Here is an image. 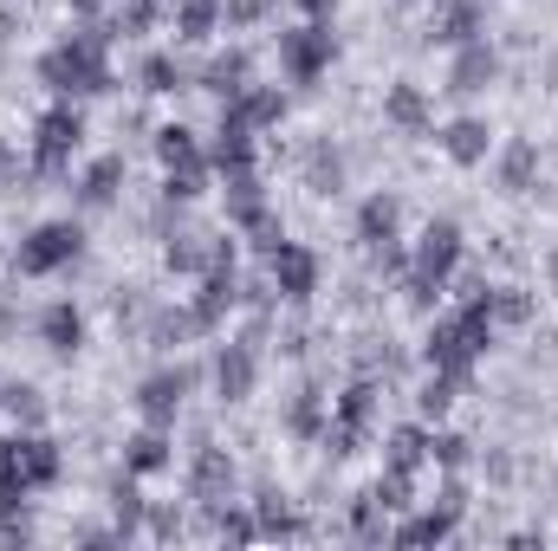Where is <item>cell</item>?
Masks as SVG:
<instances>
[{"label":"cell","instance_id":"obj_46","mask_svg":"<svg viewBox=\"0 0 558 551\" xmlns=\"http://www.w3.org/2000/svg\"><path fill=\"white\" fill-rule=\"evenodd\" d=\"M247 234H254V247H260V254H267V260H274L279 247H286V228H279L274 215H267V221H260V228H247Z\"/></svg>","mask_w":558,"mask_h":551},{"label":"cell","instance_id":"obj_32","mask_svg":"<svg viewBox=\"0 0 558 551\" xmlns=\"http://www.w3.org/2000/svg\"><path fill=\"white\" fill-rule=\"evenodd\" d=\"M0 409L13 415V428H39L46 421V396L33 383H0Z\"/></svg>","mask_w":558,"mask_h":551},{"label":"cell","instance_id":"obj_27","mask_svg":"<svg viewBox=\"0 0 558 551\" xmlns=\"http://www.w3.org/2000/svg\"><path fill=\"white\" fill-rule=\"evenodd\" d=\"M305 188H312V195H338V188H344V156H338L331 143H312V149H305Z\"/></svg>","mask_w":558,"mask_h":551},{"label":"cell","instance_id":"obj_40","mask_svg":"<svg viewBox=\"0 0 558 551\" xmlns=\"http://www.w3.org/2000/svg\"><path fill=\"white\" fill-rule=\"evenodd\" d=\"M299 532H305V519L286 513L279 493H267V500H260V539H299Z\"/></svg>","mask_w":558,"mask_h":551},{"label":"cell","instance_id":"obj_42","mask_svg":"<svg viewBox=\"0 0 558 551\" xmlns=\"http://www.w3.org/2000/svg\"><path fill=\"white\" fill-rule=\"evenodd\" d=\"M274 13V0H221V20L228 26H260Z\"/></svg>","mask_w":558,"mask_h":551},{"label":"cell","instance_id":"obj_14","mask_svg":"<svg viewBox=\"0 0 558 551\" xmlns=\"http://www.w3.org/2000/svg\"><path fill=\"white\" fill-rule=\"evenodd\" d=\"M435 143H441V156H448L454 169H481L487 149H494V131H487L481 118H454V124L435 131Z\"/></svg>","mask_w":558,"mask_h":551},{"label":"cell","instance_id":"obj_33","mask_svg":"<svg viewBox=\"0 0 558 551\" xmlns=\"http://www.w3.org/2000/svg\"><path fill=\"white\" fill-rule=\"evenodd\" d=\"M338 421H344V428H357V434L377 421V383H371V377H357V383L338 396Z\"/></svg>","mask_w":558,"mask_h":551},{"label":"cell","instance_id":"obj_31","mask_svg":"<svg viewBox=\"0 0 558 551\" xmlns=\"http://www.w3.org/2000/svg\"><path fill=\"white\" fill-rule=\"evenodd\" d=\"M208 532L228 539V546H254V539H260V519H254V513H234V506L215 500V506H208Z\"/></svg>","mask_w":558,"mask_h":551},{"label":"cell","instance_id":"obj_25","mask_svg":"<svg viewBox=\"0 0 558 551\" xmlns=\"http://www.w3.org/2000/svg\"><path fill=\"white\" fill-rule=\"evenodd\" d=\"M533 182H539V149L526 137H513L500 149V188H507V195H526Z\"/></svg>","mask_w":558,"mask_h":551},{"label":"cell","instance_id":"obj_17","mask_svg":"<svg viewBox=\"0 0 558 551\" xmlns=\"http://www.w3.org/2000/svg\"><path fill=\"white\" fill-rule=\"evenodd\" d=\"M208 169H221V175L254 169V124H241V118L221 111V131H215V143H208Z\"/></svg>","mask_w":558,"mask_h":551},{"label":"cell","instance_id":"obj_28","mask_svg":"<svg viewBox=\"0 0 558 551\" xmlns=\"http://www.w3.org/2000/svg\"><path fill=\"white\" fill-rule=\"evenodd\" d=\"M156 162H162V169H189V162H208V149L195 143L189 124H162V131H156Z\"/></svg>","mask_w":558,"mask_h":551},{"label":"cell","instance_id":"obj_19","mask_svg":"<svg viewBox=\"0 0 558 551\" xmlns=\"http://www.w3.org/2000/svg\"><path fill=\"white\" fill-rule=\"evenodd\" d=\"M228 487H234V461H228V448H202L195 467H189V493H195L202 506H215V500H228Z\"/></svg>","mask_w":558,"mask_h":551},{"label":"cell","instance_id":"obj_26","mask_svg":"<svg viewBox=\"0 0 558 551\" xmlns=\"http://www.w3.org/2000/svg\"><path fill=\"white\" fill-rule=\"evenodd\" d=\"M169 20H175V39L202 46V39L221 26V0H175V7H169Z\"/></svg>","mask_w":558,"mask_h":551},{"label":"cell","instance_id":"obj_29","mask_svg":"<svg viewBox=\"0 0 558 551\" xmlns=\"http://www.w3.org/2000/svg\"><path fill=\"white\" fill-rule=\"evenodd\" d=\"M286 434H299V441H318V434H325V396H318L312 383L286 403Z\"/></svg>","mask_w":558,"mask_h":551},{"label":"cell","instance_id":"obj_9","mask_svg":"<svg viewBox=\"0 0 558 551\" xmlns=\"http://www.w3.org/2000/svg\"><path fill=\"white\" fill-rule=\"evenodd\" d=\"M416 273H428V279H454V267H461V228L454 221H428L422 228V241H416V260H410Z\"/></svg>","mask_w":558,"mask_h":551},{"label":"cell","instance_id":"obj_36","mask_svg":"<svg viewBox=\"0 0 558 551\" xmlns=\"http://www.w3.org/2000/svg\"><path fill=\"white\" fill-rule=\"evenodd\" d=\"M539 298L526 285H494V325H533Z\"/></svg>","mask_w":558,"mask_h":551},{"label":"cell","instance_id":"obj_13","mask_svg":"<svg viewBox=\"0 0 558 551\" xmlns=\"http://www.w3.org/2000/svg\"><path fill=\"white\" fill-rule=\"evenodd\" d=\"M39 344H46L52 357H78V351H85V311H78L72 298H52V305L39 311Z\"/></svg>","mask_w":558,"mask_h":551},{"label":"cell","instance_id":"obj_35","mask_svg":"<svg viewBox=\"0 0 558 551\" xmlns=\"http://www.w3.org/2000/svg\"><path fill=\"white\" fill-rule=\"evenodd\" d=\"M162 267H169V273H202V267H208L202 234H169V241H162Z\"/></svg>","mask_w":558,"mask_h":551},{"label":"cell","instance_id":"obj_39","mask_svg":"<svg viewBox=\"0 0 558 551\" xmlns=\"http://www.w3.org/2000/svg\"><path fill=\"white\" fill-rule=\"evenodd\" d=\"M202 325H195V311H156L149 318V344H189Z\"/></svg>","mask_w":558,"mask_h":551},{"label":"cell","instance_id":"obj_15","mask_svg":"<svg viewBox=\"0 0 558 551\" xmlns=\"http://www.w3.org/2000/svg\"><path fill=\"white\" fill-rule=\"evenodd\" d=\"M13 461H20V474L33 480V493H39V487H52V480L65 474L59 448H52V441H46L39 428H20V434H13Z\"/></svg>","mask_w":558,"mask_h":551},{"label":"cell","instance_id":"obj_37","mask_svg":"<svg viewBox=\"0 0 558 551\" xmlns=\"http://www.w3.org/2000/svg\"><path fill=\"white\" fill-rule=\"evenodd\" d=\"M454 396H461V377H448V370H435L428 383L416 390V409L428 415V421H441V415L454 409Z\"/></svg>","mask_w":558,"mask_h":551},{"label":"cell","instance_id":"obj_41","mask_svg":"<svg viewBox=\"0 0 558 551\" xmlns=\"http://www.w3.org/2000/svg\"><path fill=\"white\" fill-rule=\"evenodd\" d=\"M428 461H435V467H448V474H454V467H461V461H468V441H461V434H428Z\"/></svg>","mask_w":558,"mask_h":551},{"label":"cell","instance_id":"obj_45","mask_svg":"<svg viewBox=\"0 0 558 551\" xmlns=\"http://www.w3.org/2000/svg\"><path fill=\"white\" fill-rule=\"evenodd\" d=\"M371 267H377V273H410L403 241H377V247H371Z\"/></svg>","mask_w":558,"mask_h":551},{"label":"cell","instance_id":"obj_1","mask_svg":"<svg viewBox=\"0 0 558 551\" xmlns=\"http://www.w3.org/2000/svg\"><path fill=\"white\" fill-rule=\"evenodd\" d=\"M111 39L118 26H78L52 52H39V85L59 98H98L111 91Z\"/></svg>","mask_w":558,"mask_h":551},{"label":"cell","instance_id":"obj_23","mask_svg":"<svg viewBox=\"0 0 558 551\" xmlns=\"http://www.w3.org/2000/svg\"><path fill=\"white\" fill-rule=\"evenodd\" d=\"M422 461H428V434H422L416 421L390 428V448H384V474H410V480H416Z\"/></svg>","mask_w":558,"mask_h":551},{"label":"cell","instance_id":"obj_51","mask_svg":"<svg viewBox=\"0 0 558 551\" xmlns=\"http://www.w3.org/2000/svg\"><path fill=\"white\" fill-rule=\"evenodd\" d=\"M98 7H105V0H72V13H98Z\"/></svg>","mask_w":558,"mask_h":551},{"label":"cell","instance_id":"obj_16","mask_svg":"<svg viewBox=\"0 0 558 551\" xmlns=\"http://www.w3.org/2000/svg\"><path fill=\"white\" fill-rule=\"evenodd\" d=\"M247 85H254V59H247L241 46H228V52H215V59L202 65V91H215L221 105H228V98H241Z\"/></svg>","mask_w":558,"mask_h":551},{"label":"cell","instance_id":"obj_38","mask_svg":"<svg viewBox=\"0 0 558 551\" xmlns=\"http://www.w3.org/2000/svg\"><path fill=\"white\" fill-rule=\"evenodd\" d=\"M351 539H364V546L390 539V532H384V500H377V493H357V500H351Z\"/></svg>","mask_w":558,"mask_h":551},{"label":"cell","instance_id":"obj_50","mask_svg":"<svg viewBox=\"0 0 558 551\" xmlns=\"http://www.w3.org/2000/svg\"><path fill=\"white\" fill-rule=\"evenodd\" d=\"M292 7H299V13H312V20H331V7H338V0H292Z\"/></svg>","mask_w":558,"mask_h":551},{"label":"cell","instance_id":"obj_20","mask_svg":"<svg viewBox=\"0 0 558 551\" xmlns=\"http://www.w3.org/2000/svg\"><path fill=\"white\" fill-rule=\"evenodd\" d=\"M118 188H124V156H98V162L78 175V201H85V208H111Z\"/></svg>","mask_w":558,"mask_h":551},{"label":"cell","instance_id":"obj_49","mask_svg":"<svg viewBox=\"0 0 558 551\" xmlns=\"http://www.w3.org/2000/svg\"><path fill=\"white\" fill-rule=\"evenodd\" d=\"M20 175V156H13V143L0 137V182H13Z\"/></svg>","mask_w":558,"mask_h":551},{"label":"cell","instance_id":"obj_44","mask_svg":"<svg viewBox=\"0 0 558 551\" xmlns=\"http://www.w3.org/2000/svg\"><path fill=\"white\" fill-rule=\"evenodd\" d=\"M156 13H162V0H131V7H124V20H118V33H124V39H131V33H149V26H156Z\"/></svg>","mask_w":558,"mask_h":551},{"label":"cell","instance_id":"obj_4","mask_svg":"<svg viewBox=\"0 0 558 551\" xmlns=\"http://www.w3.org/2000/svg\"><path fill=\"white\" fill-rule=\"evenodd\" d=\"M78 143H85V118H78L72 98L52 105V111H39V124H33V175H65L72 156H78Z\"/></svg>","mask_w":558,"mask_h":551},{"label":"cell","instance_id":"obj_5","mask_svg":"<svg viewBox=\"0 0 558 551\" xmlns=\"http://www.w3.org/2000/svg\"><path fill=\"white\" fill-rule=\"evenodd\" d=\"M195 390V370L189 364H175V370H156V377H143L137 383V409L149 428H169L175 415H182V396Z\"/></svg>","mask_w":558,"mask_h":551},{"label":"cell","instance_id":"obj_2","mask_svg":"<svg viewBox=\"0 0 558 551\" xmlns=\"http://www.w3.org/2000/svg\"><path fill=\"white\" fill-rule=\"evenodd\" d=\"M85 254V228L78 221H39L20 247H13V273L20 279H46L59 267H72Z\"/></svg>","mask_w":558,"mask_h":551},{"label":"cell","instance_id":"obj_8","mask_svg":"<svg viewBox=\"0 0 558 551\" xmlns=\"http://www.w3.org/2000/svg\"><path fill=\"white\" fill-rule=\"evenodd\" d=\"M481 26H487V0H435V13H428L435 46H468V39H481Z\"/></svg>","mask_w":558,"mask_h":551},{"label":"cell","instance_id":"obj_48","mask_svg":"<svg viewBox=\"0 0 558 551\" xmlns=\"http://www.w3.org/2000/svg\"><path fill=\"white\" fill-rule=\"evenodd\" d=\"M26 539H33L26 513H0V546H26Z\"/></svg>","mask_w":558,"mask_h":551},{"label":"cell","instance_id":"obj_24","mask_svg":"<svg viewBox=\"0 0 558 551\" xmlns=\"http://www.w3.org/2000/svg\"><path fill=\"white\" fill-rule=\"evenodd\" d=\"M169 461H175V454H169V434H162V428H143V434H131V441H124V467H131L137 480L162 474Z\"/></svg>","mask_w":558,"mask_h":551},{"label":"cell","instance_id":"obj_10","mask_svg":"<svg viewBox=\"0 0 558 551\" xmlns=\"http://www.w3.org/2000/svg\"><path fill=\"white\" fill-rule=\"evenodd\" d=\"M254 383H260L254 344H221V357H215V396H221V403H247Z\"/></svg>","mask_w":558,"mask_h":551},{"label":"cell","instance_id":"obj_22","mask_svg":"<svg viewBox=\"0 0 558 551\" xmlns=\"http://www.w3.org/2000/svg\"><path fill=\"white\" fill-rule=\"evenodd\" d=\"M111 513H118V539H137L143 526H149V500L137 493V474L131 467L111 480Z\"/></svg>","mask_w":558,"mask_h":551},{"label":"cell","instance_id":"obj_3","mask_svg":"<svg viewBox=\"0 0 558 551\" xmlns=\"http://www.w3.org/2000/svg\"><path fill=\"white\" fill-rule=\"evenodd\" d=\"M331 59H338V33H331V20H305V26H286V33H279V72H286L292 85L325 78Z\"/></svg>","mask_w":558,"mask_h":551},{"label":"cell","instance_id":"obj_21","mask_svg":"<svg viewBox=\"0 0 558 551\" xmlns=\"http://www.w3.org/2000/svg\"><path fill=\"white\" fill-rule=\"evenodd\" d=\"M397 228H403V201H397V195H371V201L357 208V241H364V247L397 241Z\"/></svg>","mask_w":558,"mask_h":551},{"label":"cell","instance_id":"obj_30","mask_svg":"<svg viewBox=\"0 0 558 551\" xmlns=\"http://www.w3.org/2000/svg\"><path fill=\"white\" fill-rule=\"evenodd\" d=\"M137 85L149 91V98H169V91H182V85H189V72L175 65V52H149V59L137 65Z\"/></svg>","mask_w":558,"mask_h":551},{"label":"cell","instance_id":"obj_18","mask_svg":"<svg viewBox=\"0 0 558 551\" xmlns=\"http://www.w3.org/2000/svg\"><path fill=\"white\" fill-rule=\"evenodd\" d=\"M221 111L241 118V124H254V131H279V124H286V91H279V85H247V91L228 98Z\"/></svg>","mask_w":558,"mask_h":551},{"label":"cell","instance_id":"obj_6","mask_svg":"<svg viewBox=\"0 0 558 551\" xmlns=\"http://www.w3.org/2000/svg\"><path fill=\"white\" fill-rule=\"evenodd\" d=\"M267 273H274V298H292V305H305V298L318 292V254L286 241L274 260H267Z\"/></svg>","mask_w":558,"mask_h":551},{"label":"cell","instance_id":"obj_12","mask_svg":"<svg viewBox=\"0 0 558 551\" xmlns=\"http://www.w3.org/2000/svg\"><path fill=\"white\" fill-rule=\"evenodd\" d=\"M221 201H228V228H234V234H247V228H260V221L274 215V208H267V188H260L254 169H234L228 188H221Z\"/></svg>","mask_w":558,"mask_h":551},{"label":"cell","instance_id":"obj_7","mask_svg":"<svg viewBox=\"0 0 558 551\" xmlns=\"http://www.w3.org/2000/svg\"><path fill=\"white\" fill-rule=\"evenodd\" d=\"M494 78H500V52H494L487 39L454 46V65H448V91H454V98H474V91H487Z\"/></svg>","mask_w":558,"mask_h":551},{"label":"cell","instance_id":"obj_11","mask_svg":"<svg viewBox=\"0 0 558 551\" xmlns=\"http://www.w3.org/2000/svg\"><path fill=\"white\" fill-rule=\"evenodd\" d=\"M384 124H390V131H403V137H428V131H435L428 91H422V85H410V78H397V85L384 91Z\"/></svg>","mask_w":558,"mask_h":551},{"label":"cell","instance_id":"obj_43","mask_svg":"<svg viewBox=\"0 0 558 551\" xmlns=\"http://www.w3.org/2000/svg\"><path fill=\"white\" fill-rule=\"evenodd\" d=\"M403 298H410L416 311H435V298H441V279H428V273H416V267H410V279H403Z\"/></svg>","mask_w":558,"mask_h":551},{"label":"cell","instance_id":"obj_34","mask_svg":"<svg viewBox=\"0 0 558 551\" xmlns=\"http://www.w3.org/2000/svg\"><path fill=\"white\" fill-rule=\"evenodd\" d=\"M202 188H208V162H189V169H162V201H169V208H189Z\"/></svg>","mask_w":558,"mask_h":551},{"label":"cell","instance_id":"obj_47","mask_svg":"<svg viewBox=\"0 0 558 551\" xmlns=\"http://www.w3.org/2000/svg\"><path fill=\"white\" fill-rule=\"evenodd\" d=\"M149 532L156 539H182V506H156L149 513Z\"/></svg>","mask_w":558,"mask_h":551}]
</instances>
